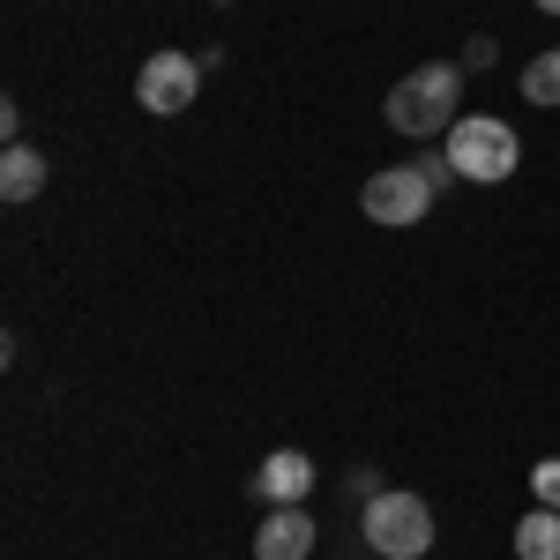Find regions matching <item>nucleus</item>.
I'll list each match as a JSON object with an SVG mask.
<instances>
[{
  "mask_svg": "<svg viewBox=\"0 0 560 560\" xmlns=\"http://www.w3.org/2000/svg\"><path fill=\"white\" fill-rule=\"evenodd\" d=\"M538 8H546V15H560V0H538Z\"/></svg>",
  "mask_w": 560,
  "mask_h": 560,
  "instance_id": "nucleus-15",
  "label": "nucleus"
},
{
  "mask_svg": "<svg viewBox=\"0 0 560 560\" xmlns=\"http://www.w3.org/2000/svg\"><path fill=\"white\" fill-rule=\"evenodd\" d=\"M441 202L427 187V173L419 165H382V173L359 187V210L374 217V224H388V232H411V224H427V210Z\"/></svg>",
  "mask_w": 560,
  "mask_h": 560,
  "instance_id": "nucleus-4",
  "label": "nucleus"
},
{
  "mask_svg": "<svg viewBox=\"0 0 560 560\" xmlns=\"http://www.w3.org/2000/svg\"><path fill=\"white\" fill-rule=\"evenodd\" d=\"M530 493H538V509H560V456H546V464L530 471Z\"/></svg>",
  "mask_w": 560,
  "mask_h": 560,
  "instance_id": "nucleus-11",
  "label": "nucleus"
},
{
  "mask_svg": "<svg viewBox=\"0 0 560 560\" xmlns=\"http://www.w3.org/2000/svg\"><path fill=\"white\" fill-rule=\"evenodd\" d=\"M464 68L456 60H427V68H411V75H396L388 83V128L411 135V142H433V135H448L464 113Z\"/></svg>",
  "mask_w": 560,
  "mask_h": 560,
  "instance_id": "nucleus-1",
  "label": "nucleus"
},
{
  "mask_svg": "<svg viewBox=\"0 0 560 560\" xmlns=\"http://www.w3.org/2000/svg\"><path fill=\"white\" fill-rule=\"evenodd\" d=\"M493 60H501V45H493V38H464V60H456V68H464V75H486Z\"/></svg>",
  "mask_w": 560,
  "mask_h": 560,
  "instance_id": "nucleus-12",
  "label": "nucleus"
},
{
  "mask_svg": "<svg viewBox=\"0 0 560 560\" xmlns=\"http://www.w3.org/2000/svg\"><path fill=\"white\" fill-rule=\"evenodd\" d=\"M359 538H366V553L382 560H427L433 553V509L427 493H404V486H388L366 501V516H359Z\"/></svg>",
  "mask_w": 560,
  "mask_h": 560,
  "instance_id": "nucleus-2",
  "label": "nucleus"
},
{
  "mask_svg": "<svg viewBox=\"0 0 560 560\" xmlns=\"http://www.w3.org/2000/svg\"><path fill=\"white\" fill-rule=\"evenodd\" d=\"M523 97H530V105H553V113H560V45H546L538 60H523Z\"/></svg>",
  "mask_w": 560,
  "mask_h": 560,
  "instance_id": "nucleus-10",
  "label": "nucleus"
},
{
  "mask_svg": "<svg viewBox=\"0 0 560 560\" xmlns=\"http://www.w3.org/2000/svg\"><path fill=\"white\" fill-rule=\"evenodd\" d=\"M314 553V516L300 509H269V516L255 523V560H306Z\"/></svg>",
  "mask_w": 560,
  "mask_h": 560,
  "instance_id": "nucleus-7",
  "label": "nucleus"
},
{
  "mask_svg": "<svg viewBox=\"0 0 560 560\" xmlns=\"http://www.w3.org/2000/svg\"><path fill=\"white\" fill-rule=\"evenodd\" d=\"M306 493H314V456H300V448L261 456V471H255V501L261 509H300Z\"/></svg>",
  "mask_w": 560,
  "mask_h": 560,
  "instance_id": "nucleus-6",
  "label": "nucleus"
},
{
  "mask_svg": "<svg viewBox=\"0 0 560 560\" xmlns=\"http://www.w3.org/2000/svg\"><path fill=\"white\" fill-rule=\"evenodd\" d=\"M224 8H232V0H224Z\"/></svg>",
  "mask_w": 560,
  "mask_h": 560,
  "instance_id": "nucleus-16",
  "label": "nucleus"
},
{
  "mask_svg": "<svg viewBox=\"0 0 560 560\" xmlns=\"http://www.w3.org/2000/svg\"><path fill=\"white\" fill-rule=\"evenodd\" d=\"M45 173H52V165H45V150H31V142H8V150H0V195H8V202H38Z\"/></svg>",
  "mask_w": 560,
  "mask_h": 560,
  "instance_id": "nucleus-8",
  "label": "nucleus"
},
{
  "mask_svg": "<svg viewBox=\"0 0 560 560\" xmlns=\"http://www.w3.org/2000/svg\"><path fill=\"white\" fill-rule=\"evenodd\" d=\"M516 560H560V509H530L516 523Z\"/></svg>",
  "mask_w": 560,
  "mask_h": 560,
  "instance_id": "nucleus-9",
  "label": "nucleus"
},
{
  "mask_svg": "<svg viewBox=\"0 0 560 560\" xmlns=\"http://www.w3.org/2000/svg\"><path fill=\"white\" fill-rule=\"evenodd\" d=\"M195 90H202V60H195V52H179V45L150 52V60L135 68V105H142V113H158V120L187 113V105H195Z\"/></svg>",
  "mask_w": 560,
  "mask_h": 560,
  "instance_id": "nucleus-5",
  "label": "nucleus"
},
{
  "mask_svg": "<svg viewBox=\"0 0 560 560\" xmlns=\"http://www.w3.org/2000/svg\"><path fill=\"white\" fill-rule=\"evenodd\" d=\"M448 165H456V179L501 187V179L523 165V142H516L509 120H493V113H464V120L448 128Z\"/></svg>",
  "mask_w": 560,
  "mask_h": 560,
  "instance_id": "nucleus-3",
  "label": "nucleus"
},
{
  "mask_svg": "<svg viewBox=\"0 0 560 560\" xmlns=\"http://www.w3.org/2000/svg\"><path fill=\"white\" fill-rule=\"evenodd\" d=\"M351 493H359V501H374V493H388V486H382L374 464H359V471H351Z\"/></svg>",
  "mask_w": 560,
  "mask_h": 560,
  "instance_id": "nucleus-14",
  "label": "nucleus"
},
{
  "mask_svg": "<svg viewBox=\"0 0 560 560\" xmlns=\"http://www.w3.org/2000/svg\"><path fill=\"white\" fill-rule=\"evenodd\" d=\"M411 165H419V173H427V187H433V195H441V187H448V179H456V165H448V150H441V158H433V150H419V158H411Z\"/></svg>",
  "mask_w": 560,
  "mask_h": 560,
  "instance_id": "nucleus-13",
  "label": "nucleus"
}]
</instances>
